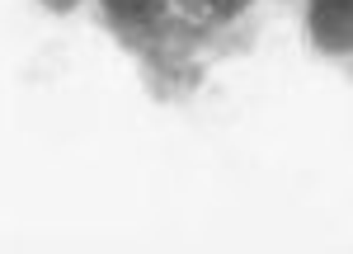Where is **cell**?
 Wrapping results in <instances>:
<instances>
[{
  "label": "cell",
  "mask_w": 353,
  "mask_h": 254,
  "mask_svg": "<svg viewBox=\"0 0 353 254\" xmlns=\"http://www.w3.org/2000/svg\"><path fill=\"white\" fill-rule=\"evenodd\" d=\"M99 10H104V19H109L113 33H118L132 52H141V47L165 28L174 0H99Z\"/></svg>",
  "instance_id": "1"
},
{
  "label": "cell",
  "mask_w": 353,
  "mask_h": 254,
  "mask_svg": "<svg viewBox=\"0 0 353 254\" xmlns=\"http://www.w3.org/2000/svg\"><path fill=\"white\" fill-rule=\"evenodd\" d=\"M179 10H184V19H193V24H231L236 14H245L250 10V0H174Z\"/></svg>",
  "instance_id": "3"
},
{
  "label": "cell",
  "mask_w": 353,
  "mask_h": 254,
  "mask_svg": "<svg viewBox=\"0 0 353 254\" xmlns=\"http://www.w3.org/2000/svg\"><path fill=\"white\" fill-rule=\"evenodd\" d=\"M306 33L330 56H353V0H311Z\"/></svg>",
  "instance_id": "2"
},
{
  "label": "cell",
  "mask_w": 353,
  "mask_h": 254,
  "mask_svg": "<svg viewBox=\"0 0 353 254\" xmlns=\"http://www.w3.org/2000/svg\"><path fill=\"white\" fill-rule=\"evenodd\" d=\"M38 5H48V10H52V14H71V10H76V5H81V0H38Z\"/></svg>",
  "instance_id": "4"
}]
</instances>
